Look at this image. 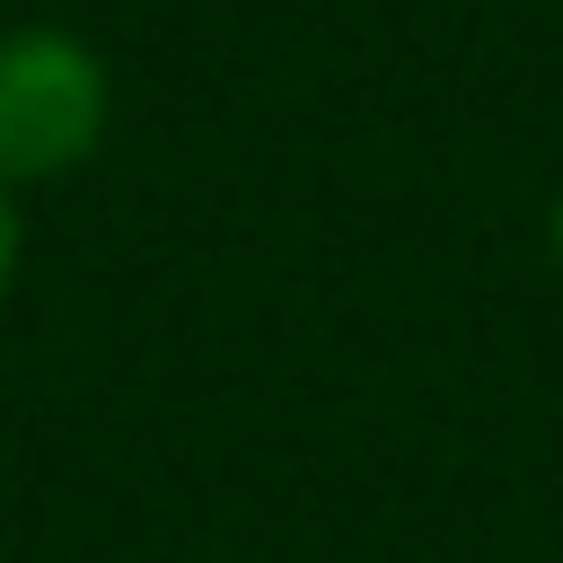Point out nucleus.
Wrapping results in <instances>:
<instances>
[{
  "mask_svg": "<svg viewBox=\"0 0 563 563\" xmlns=\"http://www.w3.org/2000/svg\"><path fill=\"white\" fill-rule=\"evenodd\" d=\"M9 282H18V202L0 194V299H9Z\"/></svg>",
  "mask_w": 563,
  "mask_h": 563,
  "instance_id": "2",
  "label": "nucleus"
},
{
  "mask_svg": "<svg viewBox=\"0 0 563 563\" xmlns=\"http://www.w3.org/2000/svg\"><path fill=\"white\" fill-rule=\"evenodd\" d=\"M545 246H554V264H563V185H554V202H545Z\"/></svg>",
  "mask_w": 563,
  "mask_h": 563,
  "instance_id": "3",
  "label": "nucleus"
},
{
  "mask_svg": "<svg viewBox=\"0 0 563 563\" xmlns=\"http://www.w3.org/2000/svg\"><path fill=\"white\" fill-rule=\"evenodd\" d=\"M106 114H114V79L88 35L70 26L0 35V194L88 167L106 141Z\"/></svg>",
  "mask_w": 563,
  "mask_h": 563,
  "instance_id": "1",
  "label": "nucleus"
}]
</instances>
